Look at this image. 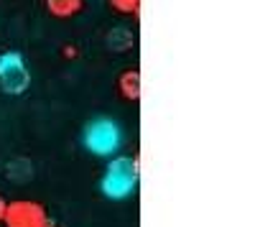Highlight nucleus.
<instances>
[{"mask_svg": "<svg viewBox=\"0 0 255 227\" xmlns=\"http://www.w3.org/2000/svg\"><path fill=\"white\" fill-rule=\"evenodd\" d=\"M82 138H84L87 151H92L95 156H113L120 148L123 133H120L115 120L100 117V120H92L90 125L84 128V135Z\"/></svg>", "mask_w": 255, "mask_h": 227, "instance_id": "f03ea898", "label": "nucleus"}, {"mask_svg": "<svg viewBox=\"0 0 255 227\" xmlns=\"http://www.w3.org/2000/svg\"><path fill=\"white\" fill-rule=\"evenodd\" d=\"M5 227H46L49 215L44 210V204H38L33 199H15L5 204L3 222Z\"/></svg>", "mask_w": 255, "mask_h": 227, "instance_id": "7ed1b4c3", "label": "nucleus"}, {"mask_svg": "<svg viewBox=\"0 0 255 227\" xmlns=\"http://www.w3.org/2000/svg\"><path fill=\"white\" fill-rule=\"evenodd\" d=\"M110 8H115L123 15H135L140 8V0H110Z\"/></svg>", "mask_w": 255, "mask_h": 227, "instance_id": "0eeeda50", "label": "nucleus"}, {"mask_svg": "<svg viewBox=\"0 0 255 227\" xmlns=\"http://www.w3.org/2000/svg\"><path fill=\"white\" fill-rule=\"evenodd\" d=\"M84 0H46V10L54 18H72L82 10Z\"/></svg>", "mask_w": 255, "mask_h": 227, "instance_id": "423d86ee", "label": "nucleus"}, {"mask_svg": "<svg viewBox=\"0 0 255 227\" xmlns=\"http://www.w3.org/2000/svg\"><path fill=\"white\" fill-rule=\"evenodd\" d=\"M31 85V74L26 69V61L18 51L0 54V87L8 95H20Z\"/></svg>", "mask_w": 255, "mask_h": 227, "instance_id": "20e7f679", "label": "nucleus"}, {"mask_svg": "<svg viewBox=\"0 0 255 227\" xmlns=\"http://www.w3.org/2000/svg\"><path fill=\"white\" fill-rule=\"evenodd\" d=\"M5 197H0V222H3V215H5Z\"/></svg>", "mask_w": 255, "mask_h": 227, "instance_id": "1a4fd4ad", "label": "nucleus"}, {"mask_svg": "<svg viewBox=\"0 0 255 227\" xmlns=\"http://www.w3.org/2000/svg\"><path fill=\"white\" fill-rule=\"evenodd\" d=\"M118 90L128 102H138L140 100V72L138 69H128L118 79Z\"/></svg>", "mask_w": 255, "mask_h": 227, "instance_id": "39448f33", "label": "nucleus"}, {"mask_svg": "<svg viewBox=\"0 0 255 227\" xmlns=\"http://www.w3.org/2000/svg\"><path fill=\"white\" fill-rule=\"evenodd\" d=\"M61 54H64V56H67V59H74V56H77L79 51H77L74 46H64V51H61Z\"/></svg>", "mask_w": 255, "mask_h": 227, "instance_id": "6e6552de", "label": "nucleus"}, {"mask_svg": "<svg viewBox=\"0 0 255 227\" xmlns=\"http://www.w3.org/2000/svg\"><path fill=\"white\" fill-rule=\"evenodd\" d=\"M102 194L110 199H125L130 197L138 187V158L118 156L108 163L102 176Z\"/></svg>", "mask_w": 255, "mask_h": 227, "instance_id": "f257e3e1", "label": "nucleus"}, {"mask_svg": "<svg viewBox=\"0 0 255 227\" xmlns=\"http://www.w3.org/2000/svg\"><path fill=\"white\" fill-rule=\"evenodd\" d=\"M46 227H54V225H46Z\"/></svg>", "mask_w": 255, "mask_h": 227, "instance_id": "9d476101", "label": "nucleus"}]
</instances>
